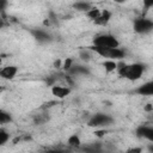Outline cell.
I'll return each mask as SVG.
<instances>
[{
  "instance_id": "cell-3",
  "label": "cell",
  "mask_w": 153,
  "mask_h": 153,
  "mask_svg": "<svg viewBox=\"0 0 153 153\" xmlns=\"http://www.w3.org/2000/svg\"><path fill=\"white\" fill-rule=\"evenodd\" d=\"M114 122V118L108 115V114H103V112H97L94 114L87 122L88 127L92 128H102V127H106L109 124H111Z\"/></svg>"
},
{
  "instance_id": "cell-21",
  "label": "cell",
  "mask_w": 153,
  "mask_h": 153,
  "mask_svg": "<svg viewBox=\"0 0 153 153\" xmlns=\"http://www.w3.org/2000/svg\"><path fill=\"white\" fill-rule=\"evenodd\" d=\"M142 4H143L145 11L149 10L151 7H153V0H142Z\"/></svg>"
},
{
  "instance_id": "cell-14",
  "label": "cell",
  "mask_w": 153,
  "mask_h": 153,
  "mask_svg": "<svg viewBox=\"0 0 153 153\" xmlns=\"http://www.w3.org/2000/svg\"><path fill=\"white\" fill-rule=\"evenodd\" d=\"M103 66H104L106 73H111V72H114V71L117 69V63L114 60H106V61H104Z\"/></svg>"
},
{
  "instance_id": "cell-4",
  "label": "cell",
  "mask_w": 153,
  "mask_h": 153,
  "mask_svg": "<svg viewBox=\"0 0 153 153\" xmlns=\"http://www.w3.org/2000/svg\"><path fill=\"white\" fill-rule=\"evenodd\" d=\"M92 43L93 45H99V47H105V48H116L120 45V42L117 41V38L110 33H103V35L96 36Z\"/></svg>"
},
{
  "instance_id": "cell-17",
  "label": "cell",
  "mask_w": 153,
  "mask_h": 153,
  "mask_svg": "<svg viewBox=\"0 0 153 153\" xmlns=\"http://www.w3.org/2000/svg\"><path fill=\"white\" fill-rule=\"evenodd\" d=\"M12 121V117L8 112L1 110L0 111V124H6V123H10Z\"/></svg>"
},
{
  "instance_id": "cell-28",
  "label": "cell",
  "mask_w": 153,
  "mask_h": 153,
  "mask_svg": "<svg viewBox=\"0 0 153 153\" xmlns=\"http://www.w3.org/2000/svg\"><path fill=\"white\" fill-rule=\"evenodd\" d=\"M148 151H151V152H153V142H152V143H151V145L148 146Z\"/></svg>"
},
{
  "instance_id": "cell-27",
  "label": "cell",
  "mask_w": 153,
  "mask_h": 153,
  "mask_svg": "<svg viewBox=\"0 0 153 153\" xmlns=\"http://www.w3.org/2000/svg\"><path fill=\"white\" fill-rule=\"evenodd\" d=\"M146 111H153V106H151V104H148L146 108H145Z\"/></svg>"
},
{
  "instance_id": "cell-7",
  "label": "cell",
  "mask_w": 153,
  "mask_h": 153,
  "mask_svg": "<svg viewBox=\"0 0 153 153\" xmlns=\"http://www.w3.org/2000/svg\"><path fill=\"white\" fill-rule=\"evenodd\" d=\"M51 93H53V96H55L56 98L62 99V98H66V97L71 93V88H69V87L61 86V85H53V87H51Z\"/></svg>"
},
{
  "instance_id": "cell-13",
  "label": "cell",
  "mask_w": 153,
  "mask_h": 153,
  "mask_svg": "<svg viewBox=\"0 0 153 153\" xmlns=\"http://www.w3.org/2000/svg\"><path fill=\"white\" fill-rule=\"evenodd\" d=\"M73 7L76 11H80V12H87L92 6L86 1H76L75 4H73Z\"/></svg>"
},
{
  "instance_id": "cell-20",
  "label": "cell",
  "mask_w": 153,
  "mask_h": 153,
  "mask_svg": "<svg viewBox=\"0 0 153 153\" xmlns=\"http://www.w3.org/2000/svg\"><path fill=\"white\" fill-rule=\"evenodd\" d=\"M73 66V60L71 59V57H67L66 60H65V62H63V65H62V68L66 71V72H68L69 69H71V67Z\"/></svg>"
},
{
  "instance_id": "cell-8",
  "label": "cell",
  "mask_w": 153,
  "mask_h": 153,
  "mask_svg": "<svg viewBox=\"0 0 153 153\" xmlns=\"http://www.w3.org/2000/svg\"><path fill=\"white\" fill-rule=\"evenodd\" d=\"M134 92L140 96H153V80L140 85L137 88H135Z\"/></svg>"
},
{
  "instance_id": "cell-5",
  "label": "cell",
  "mask_w": 153,
  "mask_h": 153,
  "mask_svg": "<svg viewBox=\"0 0 153 153\" xmlns=\"http://www.w3.org/2000/svg\"><path fill=\"white\" fill-rule=\"evenodd\" d=\"M134 31L139 35H146L153 31V20L147 18H136L134 20Z\"/></svg>"
},
{
  "instance_id": "cell-12",
  "label": "cell",
  "mask_w": 153,
  "mask_h": 153,
  "mask_svg": "<svg viewBox=\"0 0 153 153\" xmlns=\"http://www.w3.org/2000/svg\"><path fill=\"white\" fill-rule=\"evenodd\" d=\"M68 73L69 74H73V75H80V74H82V75H88L90 74V71H88V68L87 67H85V66H80V65H73L72 67H71V69L68 71Z\"/></svg>"
},
{
  "instance_id": "cell-18",
  "label": "cell",
  "mask_w": 153,
  "mask_h": 153,
  "mask_svg": "<svg viewBox=\"0 0 153 153\" xmlns=\"http://www.w3.org/2000/svg\"><path fill=\"white\" fill-rule=\"evenodd\" d=\"M8 140H10V134L4 128H1L0 129V146H4Z\"/></svg>"
},
{
  "instance_id": "cell-10",
  "label": "cell",
  "mask_w": 153,
  "mask_h": 153,
  "mask_svg": "<svg viewBox=\"0 0 153 153\" xmlns=\"http://www.w3.org/2000/svg\"><path fill=\"white\" fill-rule=\"evenodd\" d=\"M18 72V68L16 66H6L4 67L1 71H0V76L2 79H6V80H11L16 76Z\"/></svg>"
},
{
  "instance_id": "cell-24",
  "label": "cell",
  "mask_w": 153,
  "mask_h": 153,
  "mask_svg": "<svg viewBox=\"0 0 153 153\" xmlns=\"http://www.w3.org/2000/svg\"><path fill=\"white\" fill-rule=\"evenodd\" d=\"M0 2H1V12H4L5 11V8H6V4H7V1L6 0H0Z\"/></svg>"
},
{
  "instance_id": "cell-11",
  "label": "cell",
  "mask_w": 153,
  "mask_h": 153,
  "mask_svg": "<svg viewBox=\"0 0 153 153\" xmlns=\"http://www.w3.org/2000/svg\"><path fill=\"white\" fill-rule=\"evenodd\" d=\"M110 18H111V12H109L108 10H104L103 12H100L99 17H98V18H96V19L93 20V23H94L96 25L104 26V25H106V24L109 23Z\"/></svg>"
},
{
  "instance_id": "cell-26",
  "label": "cell",
  "mask_w": 153,
  "mask_h": 153,
  "mask_svg": "<svg viewBox=\"0 0 153 153\" xmlns=\"http://www.w3.org/2000/svg\"><path fill=\"white\" fill-rule=\"evenodd\" d=\"M54 66H55L56 68H59V67H62V66H61V61H60V60H57V61H55V63H54Z\"/></svg>"
},
{
  "instance_id": "cell-9",
  "label": "cell",
  "mask_w": 153,
  "mask_h": 153,
  "mask_svg": "<svg viewBox=\"0 0 153 153\" xmlns=\"http://www.w3.org/2000/svg\"><path fill=\"white\" fill-rule=\"evenodd\" d=\"M31 33L39 43H47L51 39L50 35L48 32H45L44 30H41V29H33V30H31Z\"/></svg>"
},
{
  "instance_id": "cell-1",
  "label": "cell",
  "mask_w": 153,
  "mask_h": 153,
  "mask_svg": "<svg viewBox=\"0 0 153 153\" xmlns=\"http://www.w3.org/2000/svg\"><path fill=\"white\" fill-rule=\"evenodd\" d=\"M120 74V76L130 80V81H135L139 80L143 72H145V66L140 62H134V63H123L120 62L117 63V69H116Z\"/></svg>"
},
{
  "instance_id": "cell-29",
  "label": "cell",
  "mask_w": 153,
  "mask_h": 153,
  "mask_svg": "<svg viewBox=\"0 0 153 153\" xmlns=\"http://www.w3.org/2000/svg\"><path fill=\"white\" fill-rule=\"evenodd\" d=\"M115 1H116V2H120V4H121V2H124L126 0H115Z\"/></svg>"
},
{
  "instance_id": "cell-22",
  "label": "cell",
  "mask_w": 153,
  "mask_h": 153,
  "mask_svg": "<svg viewBox=\"0 0 153 153\" xmlns=\"http://www.w3.org/2000/svg\"><path fill=\"white\" fill-rule=\"evenodd\" d=\"M94 134H96V136H98V137H102L104 134H106V131H105L104 129H102V130H96V131H94Z\"/></svg>"
},
{
  "instance_id": "cell-6",
  "label": "cell",
  "mask_w": 153,
  "mask_h": 153,
  "mask_svg": "<svg viewBox=\"0 0 153 153\" xmlns=\"http://www.w3.org/2000/svg\"><path fill=\"white\" fill-rule=\"evenodd\" d=\"M135 134L140 139H146L153 142V127L149 126H139L135 130Z\"/></svg>"
},
{
  "instance_id": "cell-25",
  "label": "cell",
  "mask_w": 153,
  "mask_h": 153,
  "mask_svg": "<svg viewBox=\"0 0 153 153\" xmlns=\"http://www.w3.org/2000/svg\"><path fill=\"white\" fill-rule=\"evenodd\" d=\"M66 81H67V82H68L71 86L73 85V80L71 79V75H66Z\"/></svg>"
},
{
  "instance_id": "cell-16",
  "label": "cell",
  "mask_w": 153,
  "mask_h": 153,
  "mask_svg": "<svg viewBox=\"0 0 153 153\" xmlns=\"http://www.w3.org/2000/svg\"><path fill=\"white\" fill-rule=\"evenodd\" d=\"M99 14H100V10L97 8V7H91V8L86 12V16H87L90 19H92V20H94L96 18H98Z\"/></svg>"
},
{
  "instance_id": "cell-15",
  "label": "cell",
  "mask_w": 153,
  "mask_h": 153,
  "mask_svg": "<svg viewBox=\"0 0 153 153\" xmlns=\"http://www.w3.org/2000/svg\"><path fill=\"white\" fill-rule=\"evenodd\" d=\"M67 143H68V146H71V147L78 148V147H80L81 141H80V137H79L78 135H72V136H69V137H68Z\"/></svg>"
},
{
  "instance_id": "cell-23",
  "label": "cell",
  "mask_w": 153,
  "mask_h": 153,
  "mask_svg": "<svg viewBox=\"0 0 153 153\" xmlns=\"http://www.w3.org/2000/svg\"><path fill=\"white\" fill-rule=\"evenodd\" d=\"M141 151H142V148H129V149H128L129 153H133V152H135V153H140Z\"/></svg>"
},
{
  "instance_id": "cell-2",
  "label": "cell",
  "mask_w": 153,
  "mask_h": 153,
  "mask_svg": "<svg viewBox=\"0 0 153 153\" xmlns=\"http://www.w3.org/2000/svg\"><path fill=\"white\" fill-rule=\"evenodd\" d=\"M90 50L94 51L96 54L103 56V57H106V59H110V60H121L124 57L126 53L124 50L120 49L118 47L116 48H105V47H99V45H91V47H87Z\"/></svg>"
},
{
  "instance_id": "cell-19",
  "label": "cell",
  "mask_w": 153,
  "mask_h": 153,
  "mask_svg": "<svg viewBox=\"0 0 153 153\" xmlns=\"http://www.w3.org/2000/svg\"><path fill=\"white\" fill-rule=\"evenodd\" d=\"M79 57H80L82 61H88V60L91 59L90 49L87 48V49H82V50H80V53H79Z\"/></svg>"
}]
</instances>
